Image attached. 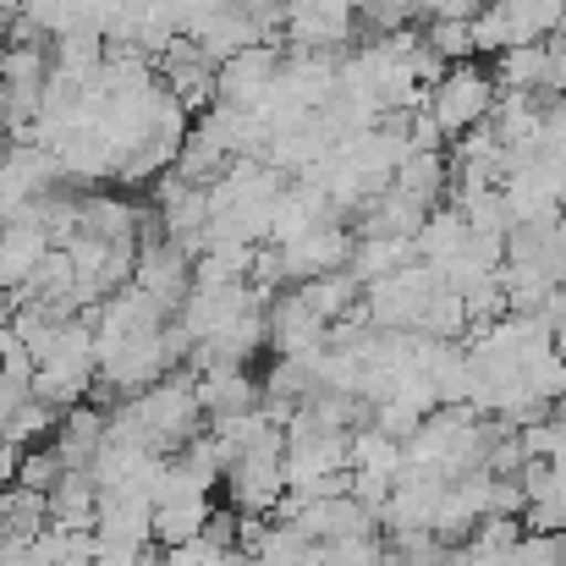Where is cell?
I'll use <instances>...</instances> for the list:
<instances>
[{
	"mask_svg": "<svg viewBox=\"0 0 566 566\" xmlns=\"http://www.w3.org/2000/svg\"><path fill=\"white\" fill-rule=\"evenodd\" d=\"M495 99H501L495 72H490L484 61H457V66H446V77L429 88L423 111L434 116V127L446 133V144H457V138H468V133L490 127Z\"/></svg>",
	"mask_w": 566,
	"mask_h": 566,
	"instance_id": "obj_1",
	"label": "cell"
},
{
	"mask_svg": "<svg viewBox=\"0 0 566 566\" xmlns=\"http://www.w3.org/2000/svg\"><path fill=\"white\" fill-rule=\"evenodd\" d=\"M281 61H286L281 44H253V50L220 61V72H214V105H226V111H259L270 99L275 77H281Z\"/></svg>",
	"mask_w": 566,
	"mask_h": 566,
	"instance_id": "obj_2",
	"label": "cell"
},
{
	"mask_svg": "<svg viewBox=\"0 0 566 566\" xmlns=\"http://www.w3.org/2000/svg\"><path fill=\"white\" fill-rule=\"evenodd\" d=\"M192 379H198V401H203V418L209 423H226V418H242V412H259L264 407V385L248 375L242 364L192 369Z\"/></svg>",
	"mask_w": 566,
	"mask_h": 566,
	"instance_id": "obj_3",
	"label": "cell"
},
{
	"mask_svg": "<svg viewBox=\"0 0 566 566\" xmlns=\"http://www.w3.org/2000/svg\"><path fill=\"white\" fill-rule=\"evenodd\" d=\"M551 39L545 44H517V50H506V55H495L490 61V72H495V83H501V94H551Z\"/></svg>",
	"mask_w": 566,
	"mask_h": 566,
	"instance_id": "obj_4",
	"label": "cell"
},
{
	"mask_svg": "<svg viewBox=\"0 0 566 566\" xmlns=\"http://www.w3.org/2000/svg\"><path fill=\"white\" fill-rule=\"evenodd\" d=\"M94 523H99V479L94 473H61V484L50 490V528L94 534Z\"/></svg>",
	"mask_w": 566,
	"mask_h": 566,
	"instance_id": "obj_5",
	"label": "cell"
},
{
	"mask_svg": "<svg viewBox=\"0 0 566 566\" xmlns=\"http://www.w3.org/2000/svg\"><path fill=\"white\" fill-rule=\"evenodd\" d=\"M423 44H429L446 66H457V61H479L473 17H440V22H429V28H423Z\"/></svg>",
	"mask_w": 566,
	"mask_h": 566,
	"instance_id": "obj_6",
	"label": "cell"
},
{
	"mask_svg": "<svg viewBox=\"0 0 566 566\" xmlns=\"http://www.w3.org/2000/svg\"><path fill=\"white\" fill-rule=\"evenodd\" d=\"M490 0H418V11L429 17V22H440V17H479Z\"/></svg>",
	"mask_w": 566,
	"mask_h": 566,
	"instance_id": "obj_7",
	"label": "cell"
}]
</instances>
